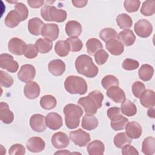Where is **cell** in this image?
Wrapping results in <instances>:
<instances>
[{
  "mask_svg": "<svg viewBox=\"0 0 155 155\" xmlns=\"http://www.w3.org/2000/svg\"><path fill=\"white\" fill-rule=\"evenodd\" d=\"M103 99V94L99 90H94L90 92L88 96L81 97L78 102L84 108L86 114L93 115L102 107Z\"/></svg>",
  "mask_w": 155,
  "mask_h": 155,
  "instance_id": "6da1fadb",
  "label": "cell"
},
{
  "mask_svg": "<svg viewBox=\"0 0 155 155\" xmlns=\"http://www.w3.org/2000/svg\"><path fill=\"white\" fill-rule=\"evenodd\" d=\"M75 67L81 74L87 78H94L99 72V69L93 63L92 58L86 54L79 56L75 61Z\"/></svg>",
  "mask_w": 155,
  "mask_h": 155,
  "instance_id": "7a4b0ae2",
  "label": "cell"
},
{
  "mask_svg": "<svg viewBox=\"0 0 155 155\" xmlns=\"http://www.w3.org/2000/svg\"><path fill=\"white\" fill-rule=\"evenodd\" d=\"M65 122L69 129H74L79 125L80 118L83 114L82 109L74 104H67L64 108Z\"/></svg>",
  "mask_w": 155,
  "mask_h": 155,
  "instance_id": "3957f363",
  "label": "cell"
},
{
  "mask_svg": "<svg viewBox=\"0 0 155 155\" xmlns=\"http://www.w3.org/2000/svg\"><path fill=\"white\" fill-rule=\"evenodd\" d=\"M64 87L70 94H79L81 95L86 93L88 86L85 79L77 76H69L64 82Z\"/></svg>",
  "mask_w": 155,
  "mask_h": 155,
  "instance_id": "277c9868",
  "label": "cell"
},
{
  "mask_svg": "<svg viewBox=\"0 0 155 155\" xmlns=\"http://www.w3.org/2000/svg\"><path fill=\"white\" fill-rule=\"evenodd\" d=\"M41 15L45 21L57 22H64L67 16V13L65 10L50 5H45L42 7L41 10Z\"/></svg>",
  "mask_w": 155,
  "mask_h": 155,
  "instance_id": "5b68a950",
  "label": "cell"
},
{
  "mask_svg": "<svg viewBox=\"0 0 155 155\" xmlns=\"http://www.w3.org/2000/svg\"><path fill=\"white\" fill-rule=\"evenodd\" d=\"M134 29L136 34L137 36L145 38L150 36L151 34L153 31V26L148 21L142 19L136 22Z\"/></svg>",
  "mask_w": 155,
  "mask_h": 155,
  "instance_id": "8992f818",
  "label": "cell"
},
{
  "mask_svg": "<svg viewBox=\"0 0 155 155\" xmlns=\"http://www.w3.org/2000/svg\"><path fill=\"white\" fill-rule=\"evenodd\" d=\"M70 137L76 145L80 147L87 145L91 140L90 134L81 128L71 131L70 133Z\"/></svg>",
  "mask_w": 155,
  "mask_h": 155,
  "instance_id": "52a82bcc",
  "label": "cell"
},
{
  "mask_svg": "<svg viewBox=\"0 0 155 155\" xmlns=\"http://www.w3.org/2000/svg\"><path fill=\"white\" fill-rule=\"evenodd\" d=\"M0 67L2 69H5L10 73H15L18 70L19 65L12 55L2 53L0 55Z\"/></svg>",
  "mask_w": 155,
  "mask_h": 155,
  "instance_id": "ba28073f",
  "label": "cell"
},
{
  "mask_svg": "<svg viewBox=\"0 0 155 155\" xmlns=\"http://www.w3.org/2000/svg\"><path fill=\"white\" fill-rule=\"evenodd\" d=\"M35 68L30 64L23 65L18 73V79L24 83H28L31 82L35 78Z\"/></svg>",
  "mask_w": 155,
  "mask_h": 155,
  "instance_id": "9c48e42d",
  "label": "cell"
},
{
  "mask_svg": "<svg viewBox=\"0 0 155 155\" xmlns=\"http://www.w3.org/2000/svg\"><path fill=\"white\" fill-rule=\"evenodd\" d=\"M59 33L58 25L56 24H45L42 28L41 35L50 41L56 40Z\"/></svg>",
  "mask_w": 155,
  "mask_h": 155,
  "instance_id": "30bf717a",
  "label": "cell"
},
{
  "mask_svg": "<svg viewBox=\"0 0 155 155\" xmlns=\"http://www.w3.org/2000/svg\"><path fill=\"white\" fill-rule=\"evenodd\" d=\"M26 43L18 38H12L8 43V48L11 53L21 56L23 54Z\"/></svg>",
  "mask_w": 155,
  "mask_h": 155,
  "instance_id": "8fae6325",
  "label": "cell"
},
{
  "mask_svg": "<svg viewBox=\"0 0 155 155\" xmlns=\"http://www.w3.org/2000/svg\"><path fill=\"white\" fill-rule=\"evenodd\" d=\"M30 125L33 131L38 133L43 132L47 127L45 117L41 114H35L30 119Z\"/></svg>",
  "mask_w": 155,
  "mask_h": 155,
  "instance_id": "7c38bea8",
  "label": "cell"
},
{
  "mask_svg": "<svg viewBox=\"0 0 155 155\" xmlns=\"http://www.w3.org/2000/svg\"><path fill=\"white\" fill-rule=\"evenodd\" d=\"M45 123L47 127L50 129L57 130L62 126V118L58 113L51 112L47 114L45 117Z\"/></svg>",
  "mask_w": 155,
  "mask_h": 155,
  "instance_id": "4fadbf2b",
  "label": "cell"
},
{
  "mask_svg": "<svg viewBox=\"0 0 155 155\" xmlns=\"http://www.w3.org/2000/svg\"><path fill=\"white\" fill-rule=\"evenodd\" d=\"M70 143L68 136L63 132H57L51 137V143L57 149H62L67 147Z\"/></svg>",
  "mask_w": 155,
  "mask_h": 155,
  "instance_id": "5bb4252c",
  "label": "cell"
},
{
  "mask_svg": "<svg viewBox=\"0 0 155 155\" xmlns=\"http://www.w3.org/2000/svg\"><path fill=\"white\" fill-rule=\"evenodd\" d=\"M26 147L28 150L32 153H39L44 150L45 143L41 137H31L27 140Z\"/></svg>",
  "mask_w": 155,
  "mask_h": 155,
  "instance_id": "9a60e30c",
  "label": "cell"
},
{
  "mask_svg": "<svg viewBox=\"0 0 155 155\" xmlns=\"http://www.w3.org/2000/svg\"><path fill=\"white\" fill-rule=\"evenodd\" d=\"M107 96L116 103H122L125 99L124 91L119 86H113L106 92Z\"/></svg>",
  "mask_w": 155,
  "mask_h": 155,
  "instance_id": "2e32d148",
  "label": "cell"
},
{
  "mask_svg": "<svg viewBox=\"0 0 155 155\" xmlns=\"http://www.w3.org/2000/svg\"><path fill=\"white\" fill-rule=\"evenodd\" d=\"M125 128L126 134L131 139H138L142 133L140 125L136 122H128Z\"/></svg>",
  "mask_w": 155,
  "mask_h": 155,
  "instance_id": "e0dca14e",
  "label": "cell"
},
{
  "mask_svg": "<svg viewBox=\"0 0 155 155\" xmlns=\"http://www.w3.org/2000/svg\"><path fill=\"white\" fill-rule=\"evenodd\" d=\"M48 69L53 75L61 76L65 70V64L61 59H54L48 63Z\"/></svg>",
  "mask_w": 155,
  "mask_h": 155,
  "instance_id": "ac0fdd59",
  "label": "cell"
},
{
  "mask_svg": "<svg viewBox=\"0 0 155 155\" xmlns=\"http://www.w3.org/2000/svg\"><path fill=\"white\" fill-rule=\"evenodd\" d=\"M24 93L28 99H36L40 94V87L36 82L31 81L24 86Z\"/></svg>",
  "mask_w": 155,
  "mask_h": 155,
  "instance_id": "d6986e66",
  "label": "cell"
},
{
  "mask_svg": "<svg viewBox=\"0 0 155 155\" xmlns=\"http://www.w3.org/2000/svg\"><path fill=\"white\" fill-rule=\"evenodd\" d=\"M105 47L111 54L115 56L121 54L124 50V45L116 39H111L106 42Z\"/></svg>",
  "mask_w": 155,
  "mask_h": 155,
  "instance_id": "ffe728a7",
  "label": "cell"
},
{
  "mask_svg": "<svg viewBox=\"0 0 155 155\" xmlns=\"http://www.w3.org/2000/svg\"><path fill=\"white\" fill-rule=\"evenodd\" d=\"M139 99L140 104L145 108H153L155 105V94L151 90H145Z\"/></svg>",
  "mask_w": 155,
  "mask_h": 155,
  "instance_id": "44dd1931",
  "label": "cell"
},
{
  "mask_svg": "<svg viewBox=\"0 0 155 155\" xmlns=\"http://www.w3.org/2000/svg\"><path fill=\"white\" fill-rule=\"evenodd\" d=\"M65 32L71 38H78L82 32V26L76 21H70L66 23Z\"/></svg>",
  "mask_w": 155,
  "mask_h": 155,
  "instance_id": "7402d4cb",
  "label": "cell"
},
{
  "mask_svg": "<svg viewBox=\"0 0 155 155\" xmlns=\"http://www.w3.org/2000/svg\"><path fill=\"white\" fill-rule=\"evenodd\" d=\"M117 38L122 44L127 47L132 45L136 41V36L134 33L129 29H126L119 32L117 35Z\"/></svg>",
  "mask_w": 155,
  "mask_h": 155,
  "instance_id": "603a6c76",
  "label": "cell"
},
{
  "mask_svg": "<svg viewBox=\"0 0 155 155\" xmlns=\"http://www.w3.org/2000/svg\"><path fill=\"white\" fill-rule=\"evenodd\" d=\"M0 118L1 121L6 124H11L14 119L13 113L5 102H1L0 103Z\"/></svg>",
  "mask_w": 155,
  "mask_h": 155,
  "instance_id": "cb8c5ba5",
  "label": "cell"
},
{
  "mask_svg": "<svg viewBox=\"0 0 155 155\" xmlns=\"http://www.w3.org/2000/svg\"><path fill=\"white\" fill-rule=\"evenodd\" d=\"M21 21H22L21 16L16 10H13L8 12L4 21L6 26L10 28L16 27Z\"/></svg>",
  "mask_w": 155,
  "mask_h": 155,
  "instance_id": "d4e9b609",
  "label": "cell"
},
{
  "mask_svg": "<svg viewBox=\"0 0 155 155\" xmlns=\"http://www.w3.org/2000/svg\"><path fill=\"white\" fill-rule=\"evenodd\" d=\"M44 24L39 18H33L28 22V30L31 35L39 36L41 33V30Z\"/></svg>",
  "mask_w": 155,
  "mask_h": 155,
  "instance_id": "484cf974",
  "label": "cell"
},
{
  "mask_svg": "<svg viewBox=\"0 0 155 155\" xmlns=\"http://www.w3.org/2000/svg\"><path fill=\"white\" fill-rule=\"evenodd\" d=\"M87 150L90 155H102L104 153L105 147L101 141L94 140L88 145Z\"/></svg>",
  "mask_w": 155,
  "mask_h": 155,
  "instance_id": "4316f807",
  "label": "cell"
},
{
  "mask_svg": "<svg viewBox=\"0 0 155 155\" xmlns=\"http://www.w3.org/2000/svg\"><path fill=\"white\" fill-rule=\"evenodd\" d=\"M110 120L111 127L115 131L124 130L128 122V119L120 114L115 116Z\"/></svg>",
  "mask_w": 155,
  "mask_h": 155,
  "instance_id": "83f0119b",
  "label": "cell"
},
{
  "mask_svg": "<svg viewBox=\"0 0 155 155\" xmlns=\"http://www.w3.org/2000/svg\"><path fill=\"white\" fill-rule=\"evenodd\" d=\"M97 119L91 114H85L82 119V127L86 130H92L98 126Z\"/></svg>",
  "mask_w": 155,
  "mask_h": 155,
  "instance_id": "f1b7e54d",
  "label": "cell"
},
{
  "mask_svg": "<svg viewBox=\"0 0 155 155\" xmlns=\"http://www.w3.org/2000/svg\"><path fill=\"white\" fill-rule=\"evenodd\" d=\"M121 111L127 116H133L137 113L136 105L128 99H125L121 105Z\"/></svg>",
  "mask_w": 155,
  "mask_h": 155,
  "instance_id": "f546056e",
  "label": "cell"
},
{
  "mask_svg": "<svg viewBox=\"0 0 155 155\" xmlns=\"http://www.w3.org/2000/svg\"><path fill=\"white\" fill-rule=\"evenodd\" d=\"M142 151L146 155H152L155 152V139L153 137H146L142 146Z\"/></svg>",
  "mask_w": 155,
  "mask_h": 155,
  "instance_id": "4dcf8cb0",
  "label": "cell"
},
{
  "mask_svg": "<svg viewBox=\"0 0 155 155\" xmlns=\"http://www.w3.org/2000/svg\"><path fill=\"white\" fill-rule=\"evenodd\" d=\"M154 68L149 64L142 65L138 71V74L140 79L143 81H150L153 75Z\"/></svg>",
  "mask_w": 155,
  "mask_h": 155,
  "instance_id": "1f68e13d",
  "label": "cell"
},
{
  "mask_svg": "<svg viewBox=\"0 0 155 155\" xmlns=\"http://www.w3.org/2000/svg\"><path fill=\"white\" fill-rule=\"evenodd\" d=\"M86 48L87 52L90 55H94L97 51L102 49L103 45L99 39L90 38L86 42Z\"/></svg>",
  "mask_w": 155,
  "mask_h": 155,
  "instance_id": "d6a6232c",
  "label": "cell"
},
{
  "mask_svg": "<svg viewBox=\"0 0 155 155\" xmlns=\"http://www.w3.org/2000/svg\"><path fill=\"white\" fill-rule=\"evenodd\" d=\"M54 50L56 53L61 56L64 57L68 54L70 51V45L68 42L65 41H58L54 46Z\"/></svg>",
  "mask_w": 155,
  "mask_h": 155,
  "instance_id": "836d02e7",
  "label": "cell"
},
{
  "mask_svg": "<svg viewBox=\"0 0 155 155\" xmlns=\"http://www.w3.org/2000/svg\"><path fill=\"white\" fill-rule=\"evenodd\" d=\"M35 45L38 51L42 54H45L49 52L51 50L53 47L51 41L45 38L38 39L35 42Z\"/></svg>",
  "mask_w": 155,
  "mask_h": 155,
  "instance_id": "e575fe53",
  "label": "cell"
},
{
  "mask_svg": "<svg viewBox=\"0 0 155 155\" xmlns=\"http://www.w3.org/2000/svg\"><path fill=\"white\" fill-rule=\"evenodd\" d=\"M57 104L56 98L50 94L42 96L40 99V105L45 110H51L54 108Z\"/></svg>",
  "mask_w": 155,
  "mask_h": 155,
  "instance_id": "d590c367",
  "label": "cell"
},
{
  "mask_svg": "<svg viewBox=\"0 0 155 155\" xmlns=\"http://www.w3.org/2000/svg\"><path fill=\"white\" fill-rule=\"evenodd\" d=\"M116 21L119 27L125 30L130 28L133 24L132 19L126 13L119 15L116 18Z\"/></svg>",
  "mask_w": 155,
  "mask_h": 155,
  "instance_id": "8d00e7d4",
  "label": "cell"
},
{
  "mask_svg": "<svg viewBox=\"0 0 155 155\" xmlns=\"http://www.w3.org/2000/svg\"><path fill=\"white\" fill-rule=\"evenodd\" d=\"M113 141L116 147L122 148L125 145L131 143V139H130L126 133H119L114 136Z\"/></svg>",
  "mask_w": 155,
  "mask_h": 155,
  "instance_id": "74e56055",
  "label": "cell"
},
{
  "mask_svg": "<svg viewBox=\"0 0 155 155\" xmlns=\"http://www.w3.org/2000/svg\"><path fill=\"white\" fill-rule=\"evenodd\" d=\"M155 12V1L149 0L143 2L140 8V13L144 16L153 15Z\"/></svg>",
  "mask_w": 155,
  "mask_h": 155,
  "instance_id": "f35d334b",
  "label": "cell"
},
{
  "mask_svg": "<svg viewBox=\"0 0 155 155\" xmlns=\"http://www.w3.org/2000/svg\"><path fill=\"white\" fill-rule=\"evenodd\" d=\"M100 38L104 42H107L111 39L117 38V31L111 28H105L99 33Z\"/></svg>",
  "mask_w": 155,
  "mask_h": 155,
  "instance_id": "ab89813d",
  "label": "cell"
},
{
  "mask_svg": "<svg viewBox=\"0 0 155 155\" xmlns=\"http://www.w3.org/2000/svg\"><path fill=\"white\" fill-rule=\"evenodd\" d=\"M101 84L104 89L107 90L113 86H118L119 80L113 75H107L101 81Z\"/></svg>",
  "mask_w": 155,
  "mask_h": 155,
  "instance_id": "60d3db41",
  "label": "cell"
},
{
  "mask_svg": "<svg viewBox=\"0 0 155 155\" xmlns=\"http://www.w3.org/2000/svg\"><path fill=\"white\" fill-rule=\"evenodd\" d=\"M70 45V51L73 52L79 51L83 47V44L78 38H69L66 39Z\"/></svg>",
  "mask_w": 155,
  "mask_h": 155,
  "instance_id": "b9f144b4",
  "label": "cell"
},
{
  "mask_svg": "<svg viewBox=\"0 0 155 155\" xmlns=\"http://www.w3.org/2000/svg\"><path fill=\"white\" fill-rule=\"evenodd\" d=\"M0 83L1 86L5 88H8L13 85V79L7 73L2 70H1L0 71Z\"/></svg>",
  "mask_w": 155,
  "mask_h": 155,
  "instance_id": "7bdbcfd3",
  "label": "cell"
},
{
  "mask_svg": "<svg viewBox=\"0 0 155 155\" xmlns=\"http://www.w3.org/2000/svg\"><path fill=\"white\" fill-rule=\"evenodd\" d=\"M140 5V2L139 0H126L124 3V7L128 13H133L137 11Z\"/></svg>",
  "mask_w": 155,
  "mask_h": 155,
  "instance_id": "ee69618b",
  "label": "cell"
},
{
  "mask_svg": "<svg viewBox=\"0 0 155 155\" xmlns=\"http://www.w3.org/2000/svg\"><path fill=\"white\" fill-rule=\"evenodd\" d=\"M38 50L35 45L28 44L26 45L23 54L28 59H33L38 56Z\"/></svg>",
  "mask_w": 155,
  "mask_h": 155,
  "instance_id": "f6af8a7d",
  "label": "cell"
},
{
  "mask_svg": "<svg viewBox=\"0 0 155 155\" xmlns=\"http://www.w3.org/2000/svg\"><path fill=\"white\" fill-rule=\"evenodd\" d=\"M145 90V85L140 81L134 82L132 85L133 94L137 98H139Z\"/></svg>",
  "mask_w": 155,
  "mask_h": 155,
  "instance_id": "bcb514c9",
  "label": "cell"
},
{
  "mask_svg": "<svg viewBox=\"0 0 155 155\" xmlns=\"http://www.w3.org/2000/svg\"><path fill=\"white\" fill-rule=\"evenodd\" d=\"M108 56L109 55L105 51V50H104V49H101L97 51L94 54L95 61L98 65H102L107 62Z\"/></svg>",
  "mask_w": 155,
  "mask_h": 155,
  "instance_id": "7dc6e473",
  "label": "cell"
},
{
  "mask_svg": "<svg viewBox=\"0 0 155 155\" xmlns=\"http://www.w3.org/2000/svg\"><path fill=\"white\" fill-rule=\"evenodd\" d=\"M139 66L138 61L132 59H126L123 61L122 67L126 70H133L137 68Z\"/></svg>",
  "mask_w": 155,
  "mask_h": 155,
  "instance_id": "c3c4849f",
  "label": "cell"
},
{
  "mask_svg": "<svg viewBox=\"0 0 155 155\" xmlns=\"http://www.w3.org/2000/svg\"><path fill=\"white\" fill-rule=\"evenodd\" d=\"M15 10L18 12L22 18V21L25 20L28 15V10L26 5L22 2H17L15 5Z\"/></svg>",
  "mask_w": 155,
  "mask_h": 155,
  "instance_id": "681fc988",
  "label": "cell"
},
{
  "mask_svg": "<svg viewBox=\"0 0 155 155\" xmlns=\"http://www.w3.org/2000/svg\"><path fill=\"white\" fill-rule=\"evenodd\" d=\"M8 153L10 155H23L25 153V149L22 144L15 143L9 148Z\"/></svg>",
  "mask_w": 155,
  "mask_h": 155,
  "instance_id": "f907efd6",
  "label": "cell"
},
{
  "mask_svg": "<svg viewBox=\"0 0 155 155\" xmlns=\"http://www.w3.org/2000/svg\"><path fill=\"white\" fill-rule=\"evenodd\" d=\"M122 150V154L123 155H136L139 154V152L134 147L130 144H127L124 146Z\"/></svg>",
  "mask_w": 155,
  "mask_h": 155,
  "instance_id": "816d5d0a",
  "label": "cell"
},
{
  "mask_svg": "<svg viewBox=\"0 0 155 155\" xmlns=\"http://www.w3.org/2000/svg\"><path fill=\"white\" fill-rule=\"evenodd\" d=\"M119 114H120V110L119 107H111L107 110V116L110 119Z\"/></svg>",
  "mask_w": 155,
  "mask_h": 155,
  "instance_id": "f5cc1de1",
  "label": "cell"
},
{
  "mask_svg": "<svg viewBox=\"0 0 155 155\" xmlns=\"http://www.w3.org/2000/svg\"><path fill=\"white\" fill-rule=\"evenodd\" d=\"M27 3L31 8H37L41 7L44 3L43 0H28Z\"/></svg>",
  "mask_w": 155,
  "mask_h": 155,
  "instance_id": "db71d44e",
  "label": "cell"
},
{
  "mask_svg": "<svg viewBox=\"0 0 155 155\" xmlns=\"http://www.w3.org/2000/svg\"><path fill=\"white\" fill-rule=\"evenodd\" d=\"M73 5L76 7L82 8L85 7L88 3V1L87 0H73L71 1Z\"/></svg>",
  "mask_w": 155,
  "mask_h": 155,
  "instance_id": "11a10c76",
  "label": "cell"
},
{
  "mask_svg": "<svg viewBox=\"0 0 155 155\" xmlns=\"http://www.w3.org/2000/svg\"><path fill=\"white\" fill-rule=\"evenodd\" d=\"M147 114L150 117H154V110L153 108H150L147 112Z\"/></svg>",
  "mask_w": 155,
  "mask_h": 155,
  "instance_id": "9f6ffc18",
  "label": "cell"
},
{
  "mask_svg": "<svg viewBox=\"0 0 155 155\" xmlns=\"http://www.w3.org/2000/svg\"><path fill=\"white\" fill-rule=\"evenodd\" d=\"M55 154H71V153H70L67 150H64V151H57L54 153Z\"/></svg>",
  "mask_w": 155,
  "mask_h": 155,
  "instance_id": "6f0895ef",
  "label": "cell"
}]
</instances>
